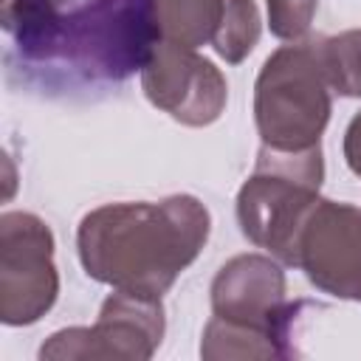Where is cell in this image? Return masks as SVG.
<instances>
[{
    "label": "cell",
    "instance_id": "1",
    "mask_svg": "<svg viewBox=\"0 0 361 361\" xmlns=\"http://www.w3.org/2000/svg\"><path fill=\"white\" fill-rule=\"evenodd\" d=\"M209 231L212 214L195 195L104 203L79 220L76 251L90 279L164 296L197 259Z\"/></svg>",
    "mask_w": 361,
    "mask_h": 361
},
{
    "label": "cell",
    "instance_id": "2",
    "mask_svg": "<svg viewBox=\"0 0 361 361\" xmlns=\"http://www.w3.org/2000/svg\"><path fill=\"white\" fill-rule=\"evenodd\" d=\"M158 42L155 0H65L34 34L8 42L6 65L45 85H116L141 73Z\"/></svg>",
    "mask_w": 361,
    "mask_h": 361
},
{
    "label": "cell",
    "instance_id": "3",
    "mask_svg": "<svg viewBox=\"0 0 361 361\" xmlns=\"http://www.w3.org/2000/svg\"><path fill=\"white\" fill-rule=\"evenodd\" d=\"M324 180L322 147H259L254 172L237 192V223L248 243L265 248L282 265H293L296 237L319 200Z\"/></svg>",
    "mask_w": 361,
    "mask_h": 361
},
{
    "label": "cell",
    "instance_id": "4",
    "mask_svg": "<svg viewBox=\"0 0 361 361\" xmlns=\"http://www.w3.org/2000/svg\"><path fill=\"white\" fill-rule=\"evenodd\" d=\"M322 37H302L276 48L254 82V124L265 147H316L330 113V85L322 65Z\"/></svg>",
    "mask_w": 361,
    "mask_h": 361
},
{
    "label": "cell",
    "instance_id": "5",
    "mask_svg": "<svg viewBox=\"0 0 361 361\" xmlns=\"http://www.w3.org/2000/svg\"><path fill=\"white\" fill-rule=\"evenodd\" d=\"M59 296L54 231L31 212L0 214V322L25 327L39 322Z\"/></svg>",
    "mask_w": 361,
    "mask_h": 361
},
{
    "label": "cell",
    "instance_id": "6",
    "mask_svg": "<svg viewBox=\"0 0 361 361\" xmlns=\"http://www.w3.org/2000/svg\"><path fill=\"white\" fill-rule=\"evenodd\" d=\"M164 330L166 319L161 296L113 288L90 327H65L51 333L39 347V358L147 361L161 347Z\"/></svg>",
    "mask_w": 361,
    "mask_h": 361
},
{
    "label": "cell",
    "instance_id": "7",
    "mask_svg": "<svg viewBox=\"0 0 361 361\" xmlns=\"http://www.w3.org/2000/svg\"><path fill=\"white\" fill-rule=\"evenodd\" d=\"M209 293L212 316L268 333L285 347L288 358L296 353L293 336L307 302L285 299V271L279 259L265 254H237L220 265Z\"/></svg>",
    "mask_w": 361,
    "mask_h": 361
},
{
    "label": "cell",
    "instance_id": "8",
    "mask_svg": "<svg viewBox=\"0 0 361 361\" xmlns=\"http://www.w3.org/2000/svg\"><path fill=\"white\" fill-rule=\"evenodd\" d=\"M141 90L183 127L214 124L228 102L223 71L195 48L161 39L141 68Z\"/></svg>",
    "mask_w": 361,
    "mask_h": 361
},
{
    "label": "cell",
    "instance_id": "9",
    "mask_svg": "<svg viewBox=\"0 0 361 361\" xmlns=\"http://www.w3.org/2000/svg\"><path fill=\"white\" fill-rule=\"evenodd\" d=\"M293 268L336 299H361V209L319 197L296 237Z\"/></svg>",
    "mask_w": 361,
    "mask_h": 361
},
{
    "label": "cell",
    "instance_id": "10",
    "mask_svg": "<svg viewBox=\"0 0 361 361\" xmlns=\"http://www.w3.org/2000/svg\"><path fill=\"white\" fill-rule=\"evenodd\" d=\"M155 11L161 39L186 48H200L212 42L217 31L223 0H155Z\"/></svg>",
    "mask_w": 361,
    "mask_h": 361
},
{
    "label": "cell",
    "instance_id": "11",
    "mask_svg": "<svg viewBox=\"0 0 361 361\" xmlns=\"http://www.w3.org/2000/svg\"><path fill=\"white\" fill-rule=\"evenodd\" d=\"M200 358L206 361H228V358H288L285 347L268 333L248 330L231 322L212 316L203 327Z\"/></svg>",
    "mask_w": 361,
    "mask_h": 361
},
{
    "label": "cell",
    "instance_id": "12",
    "mask_svg": "<svg viewBox=\"0 0 361 361\" xmlns=\"http://www.w3.org/2000/svg\"><path fill=\"white\" fill-rule=\"evenodd\" d=\"M259 31H262V20L254 0H223L212 48L228 65H240L259 42Z\"/></svg>",
    "mask_w": 361,
    "mask_h": 361
},
{
    "label": "cell",
    "instance_id": "13",
    "mask_svg": "<svg viewBox=\"0 0 361 361\" xmlns=\"http://www.w3.org/2000/svg\"><path fill=\"white\" fill-rule=\"evenodd\" d=\"M322 65L333 93L361 99V28L322 37Z\"/></svg>",
    "mask_w": 361,
    "mask_h": 361
},
{
    "label": "cell",
    "instance_id": "14",
    "mask_svg": "<svg viewBox=\"0 0 361 361\" xmlns=\"http://www.w3.org/2000/svg\"><path fill=\"white\" fill-rule=\"evenodd\" d=\"M268 6V28L276 39H302L310 31L319 0H265Z\"/></svg>",
    "mask_w": 361,
    "mask_h": 361
},
{
    "label": "cell",
    "instance_id": "15",
    "mask_svg": "<svg viewBox=\"0 0 361 361\" xmlns=\"http://www.w3.org/2000/svg\"><path fill=\"white\" fill-rule=\"evenodd\" d=\"M344 161L353 169V175L361 178V110L350 118L347 130H344Z\"/></svg>",
    "mask_w": 361,
    "mask_h": 361
}]
</instances>
